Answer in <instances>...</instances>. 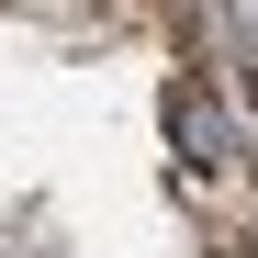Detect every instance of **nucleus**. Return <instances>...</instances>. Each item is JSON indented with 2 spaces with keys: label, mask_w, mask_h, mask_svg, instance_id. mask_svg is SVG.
Returning a JSON list of instances; mask_svg holds the SVG:
<instances>
[{
  "label": "nucleus",
  "mask_w": 258,
  "mask_h": 258,
  "mask_svg": "<svg viewBox=\"0 0 258 258\" xmlns=\"http://www.w3.org/2000/svg\"><path fill=\"white\" fill-rule=\"evenodd\" d=\"M168 135H180V146H191L202 168H213V157H225V146H236V135H225V101H213V90H202V79H191V68H180V79H168Z\"/></svg>",
  "instance_id": "nucleus-1"
},
{
  "label": "nucleus",
  "mask_w": 258,
  "mask_h": 258,
  "mask_svg": "<svg viewBox=\"0 0 258 258\" xmlns=\"http://www.w3.org/2000/svg\"><path fill=\"white\" fill-rule=\"evenodd\" d=\"M247 34H258V0H247Z\"/></svg>",
  "instance_id": "nucleus-2"
}]
</instances>
